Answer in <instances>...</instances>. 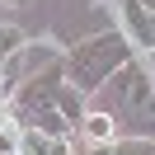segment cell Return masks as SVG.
Masks as SVG:
<instances>
[{
	"mask_svg": "<svg viewBox=\"0 0 155 155\" xmlns=\"http://www.w3.org/2000/svg\"><path fill=\"white\" fill-rule=\"evenodd\" d=\"M136 57V47L122 38V28L113 33H94V38H80L75 47L61 57V66H66V85H75L80 94H99V89L113 80V71H122L127 61Z\"/></svg>",
	"mask_w": 155,
	"mask_h": 155,
	"instance_id": "1",
	"label": "cell"
},
{
	"mask_svg": "<svg viewBox=\"0 0 155 155\" xmlns=\"http://www.w3.org/2000/svg\"><path fill=\"white\" fill-rule=\"evenodd\" d=\"M99 94H108V113L122 122L127 136H150L155 141V80L141 57H132L122 71H113Z\"/></svg>",
	"mask_w": 155,
	"mask_h": 155,
	"instance_id": "2",
	"label": "cell"
},
{
	"mask_svg": "<svg viewBox=\"0 0 155 155\" xmlns=\"http://www.w3.org/2000/svg\"><path fill=\"white\" fill-rule=\"evenodd\" d=\"M117 14H122V38L150 57L155 52V10H146L141 0H117Z\"/></svg>",
	"mask_w": 155,
	"mask_h": 155,
	"instance_id": "3",
	"label": "cell"
},
{
	"mask_svg": "<svg viewBox=\"0 0 155 155\" xmlns=\"http://www.w3.org/2000/svg\"><path fill=\"white\" fill-rule=\"evenodd\" d=\"M75 136H85L89 146H108V141H117V136H127V132H122V122H117L108 108H89Z\"/></svg>",
	"mask_w": 155,
	"mask_h": 155,
	"instance_id": "4",
	"label": "cell"
},
{
	"mask_svg": "<svg viewBox=\"0 0 155 155\" xmlns=\"http://www.w3.org/2000/svg\"><path fill=\"white\" fill-rule=\"evenodd\" d=\"M52 108H57V113L71 122V132H80V122H85V113H89V99L80 94L75 85H61V89H57V99H52Z\"/></svg>",
	"mask_w": 155,
	"mask_h": 155,
	"instance_id": "5",
	"label": "cell"
},
{
	"mask_svg": "<svg viewBox=\"0 0 155 155\" xmlns=\"http://www.w3.org/2000/svg\"><path fill=\"white\" fill-rule=\"evenodd\" d=\"M108 155H155V141L150 136H117L108 146Z\"/></svg>",
	"mask_w": 155,
	"mask_h": 155,
	"instance_id": "6",
	"label": "cell"
},
{
	"mask_svg": "<svg viewBox=\"0 0 155 155\" xmlns=\"http://www.w3.org/2000/svg\"><path fill=\"white\" fill-rule=\"evenodd\" d=\"M19 155H52V136L24 127V132H19Z\"/></svg>",
	"mask_w": 155,
	"mask_h": 155,
	"instance_id": "7",
	"label": "cell"
},
{
	"mask_svg": "<svg viewBox=\"0 0 155 155\" xmlns=\"http://www.w3.org/2000/svg\"><path fill=\"white\" fill-rule=\"evenodd\" d=\"M19 47H24V33H19V28H0V66H5Z\"/></svg>",
	"mask_w": 155,
	"mask_h": 155,
	"instance_id": "8",
	"label": "cell"
},
{
	"mask_svg": "<svg viewBox=\"0 0 155 155\" xmlns=\"http://www.w3.org/2000/svg\"><path fill=\"white\" fill-rule=\"evenodd\" d=\"M0 5H28V0H0Z\"/></svg>",
	"mask_w": 155,
	"mask_h": 155,
	"instance_id": "9",
	"label": "cell"
},
{
	"mask_svg": "<svg viewBox=\"0 0 155 155\" xmlns=\"http://www.w3.org/2000/svg\"><path fill=\"white\" fill-rule=\"evenodd\" d=\"M141 5H146V10H155V0H141Z\"/></svg>",
	"mask_w": 155,
	"mask_h": 155,
	"instance_id": "10",
	"label": "cell"
},
{
	"mask_svg": "<svg viewBox=\"0 0 155 155\" xmlns=\"http://www.w3.org/2000/svg\"><path fill=\"white\" fill-rule=\"evenodd\" d=\"M146 66H150V61H146ZM150 80H155V66H150Z\"/></svg>",
	"mask_w": 155,
	"mask_h": 155,
	"instance_id": "11",
	"label": "cell"
},
{
	"mask_svg": "<svg viewBox=\"0 0 155 155\" xmlns=\"http://www.w3.org/2000/svg\"><path fill=\"white\" fill-rule=\"evenodd\" d=\"M146 61H150V66H155V52H150V57H146Z\"/></svg>",
	"mask_w": 155,
	"mask_h": 155,
	"instance_id": "12",
	"label": "cell"
},
{
	"mask_svg": "<svg viewBox=\"0 0 155 155\" xmlns=\"http://www.w3.org/2000/svg\"><path fill=\"white\" fill-rule=\"evenodd\" d=\"M75 155H89V150H75Z\"/></svg>",
	"mask_w": 155,
	"mask_h": 155,
	"instance_id": "13",
	"label": "cell"
},
{
	"mask_svg": "<svg viewBox=\"0 0 155 155\" xmlns=\"http://www.w3.org/2000/svg\"><path fill=\"white\" fill-rule=\"evenodd\" d=\"M14 155H19V150H14Z\"/></svg>",
	"mask_w": 155,
	"mask_h": 155,
	"instance_id": "14",
	"label": "cell"
}]
</instances>
